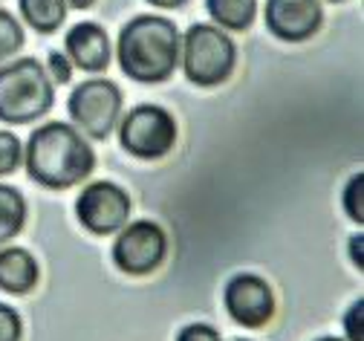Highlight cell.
I'll use <instances>...</instances> for the list:
<instances>
[{"instance_id":"cell-20","label":"cell","mask_w":364,"mask_h":341,"mask_svg":"<svg viewBox=\"0 0 364 341\" xmlns=\"http://www.w3.org/2000/svg\"><path fill=\"white\" fill-rule=\"evenodd\" d=\"M361 318H364V298L353 301L350 310L344 313V335H347V341H364V335H361Z\"/></svg>"},{"instance_id":"cell-28","label":"cell","mask_w":364,"mask_h":341,"mask_svg":"<svg viewBox=\"0 0 364 341\" xmlns=\"http://www.w3.org/2000/svg\"><path fill=\"white\" fill-rule=\"evenodd\" d=\"M330 4H341V0H330Z\"/></svg>"},{"instance_id":"cell-8","label":"cell","mask_w":364,"mask_h":341,"mask_svg":"<svg viewBox=\"0 0 364 341\" xmlns=\"http://www.w3.org/2000/svg\"><path fill=\"white\" fill-rule=\"evenodd\" d=\"M75 217L90 234H119L130 220V197L116 182L96 179L81 188L75 200Z\"/></svg>"},{"instance_id":"cell-22","label":"cell","mask_w":364,"mask_h":341,"mask_svg":"<svg viewBox=\"0 0 364 341\" xmlns=\"http://www.w3.org/2000/svg\"><path fill=\"white\" fill-rule=\"evenodd\" d=\"M50 75L55 84H67L73 78V64L67 61V56H61V53L50 56Z\"/></svg>"},{"instance_id":"cell-19","label":"cell","mask_w":364,"mask_h":341,"mask_svg":"<svg viewBox=\"0 0 364 341\" xmlns=\"http://www.w3.org/2000/svg\"><path fill=\"white\" fill-rule=\"evenodd\" d=\"M21 335H23L21 315L9 304H0V341H21Z\"/></svg>"},{"instance_id":"cell-15","label":"cell","mask_w":364,"mask_h":341,"mask_svg":"<svg viewBox=\"0 0 364 341\" xmlns=\"http://www.w3.org/2000/svg\"><path fill=\"white\" fill-rule=\"evenodd\" d=\"M26 223V200L23 194L12 185L0 182V246L21 234Z\"/></svg>"},{"instance_id":"cell-21","label":"cell","mask_w":364,"mask_h":341,"mask_svg":"<svg viewBox=\"0 0 364 341\" xmlns=\"http://www.w3.org/2000/svg\"><path fill=\"white\" fill-rule=\"evenodd\" d=\"M176 341H220V332L211 324H188L179 330Z\"/></svg>"},{"instance_id":"cell-11","label":"cell","mask_w":364,"mask_h":341,"mask_svg":"<svg viewBox=\"0 0 364 341\" xmlns=\"http://www.w3.org/2000/svg\"><path fill=\"white\" fill-rule=\"evenodd\" d=\"M64 46H67V61L84 73H105L110 64V38L105 26L93 21L75 23L67 32Z\"/></svg>"},{"instance_id":"cell-5","label":"cell","mask_w":364,"mask_h":341,"mask_svg":"<svg viewBox=\"0 0 364 341\" xmlns=\"http://www.w3.org/2000/svg\"><path fill=\"white\" fill-rule=\"evenodd\" d=\"M67 110L81 136L105 142L122 116V90L107 78H90L70 93Z\"/></svg>"},{"instance_id":"cell-24","label":"cell","mask_w":364,"mask_h":341,"mask_svg":"<svg viewBox=\"0 0 364 341\" xmlns=\"http://www.w3.org/2000/svg\"><path fill=\"white\" fill-rule=\"evenodd\" d=\"M148 4L156 9H179V6H186L188 0H148Z\"/></svg>"},{"instance_id":"cell-23","label":"cell","mask_w":364,"mask_h":341,"mask_svg":"<svg viewBox=\"0 0 364 341\" xmlns=\"http://www.w3.org/2000/svg\"><path fill=\"white\" fill-rule=\"evenodd\" d=\"M361 246H364V234L358 231V234L350 237V261L358 266V272H361V266H364V261H361Z\"/></svg>"},{"instance_id":"cell-12","label":"cell","mask_w":364,"mask_h":341,"mask_svg":"<svg viewBox=\"0 0 364 341\" xmlns=\"http://www.w3.org/2000/svg\"><path fill=\"white\" fill-rule=\"evenodd\" d=\"M41 272H38V261L32 258V252L26 249H0V289L9 292V295H26L35 289Z\"/></svg>"},{"instance_id":"cell-4","label":"cell","mask_w":364,"mask_h":341,"mask_svg":"<svg viewBox=\"0 0 364 341\" xmlns=\"http://www.w3.org/2000/svg\"><path fill=\"white\" fill-rule=\"evenodd\" d=\"M182 46V70L186 78L197 87H217L229 81L237 64V46L220 26L194 23L188 26L186 38H179Z\"/></svg>"},{"instance_id":"cell-1","label":"cell","mask_w":364,"mask_h":341,"mask_svg":"<svg viewBox=\"0 0 364 341\" xmlns=\"http://www.w3.org/2000/svg\"><path fill=\"white\" fill-rule=\"evenodd\" d=\"M26 174L50 191H67L84 182L96 168V154L87 139L67 122L35 127L23 151Z\"/></svg>"},{"instance_id":"cell-13","label":"cell","mask_w":364,"mask_h":341,"mask_svg":"<svg viewBox=\"0 0 364 341\" xmlns=\"http://www.w3.org/2000/svg\"><path fill=\"white\" fill-rule=\"evenodd\" d=\"M205 9L220 29L246 32L257 15V0H205Z\"/></svg>"},{"instance_id":"cell-18","label":"cell","mask_w":364,"mask_h":341,"mask_svg":"<svg viewBox=\"0 0 364 341\" xmlns=\"http://www.w3.org/2000/svg\"><path fill=\"white\" fill-rule=\"evenodd\" d=\"M23 159V148H21V139L12 130H0V177H9L18 171Z\"/></svg>"},{"instance_id":"cell-16","label":"cell","mask_w":364,"mask_h":341,"mask_svg":"<svg viewBox=\"0 0 364 341\" xmlns=\"http://www.w3.org/2000/svg\"><path fill=\"white\" fill-rule=\"evenodd\" d=\"M21 46H23V29H21V23L6 9H0V64L9 61L21 50Z\"/></svg>"},{"instance_id":"cell-6","label":"cell","mask_w":364,"mask_h":341,"mask_svg":"<svg viewBox=\"0 0 364 341\" xmlns=\"http://www.w3.org/2000/svg\"><path fill=\"white\" fill-rule=\"evenodd\" d=\"M119 145L136 159H162L176 145V122L156 105H139L122 119Z\"/></svg>"},{"instance_id":"cell-7","label":"cell","mask_w":364,"mask_h":341,"mask_svg":"<svg viewBox=\"0 0 364 341\" xmlns=\"http://www.w3.org/2000/svg\"><path fill=\"white\" fill-rule=\"evenodd\" d=\"M168 255V234L154 220L127 223L113 243V263L133 278L156 272Z\"/></svg>"},{"instance_id":"cell-17","label":"cell","mask_w":364,"mask_h":341,"mask_svg":"<svg viewBox=\"0 0 364 341\" xmlns=\"http://www.w3.org/2000/svg\"><path fill=\"white\" fill-rule=\"evenodd\" d=\"M341 206L347 211V217L353 223H364V174H353L344 185V194H341Z\"/></svg>"},{"instance_id":"cell-9","label":"cell","mask_w":364,"mask_h":341,"mask_svg":"<svg viewBox=\"0 0 364 341\" xmlns=\"http://www.w3.org/2000/svg\"><path fill=\"white\" fill-rule=\"evenodd\" d=\"M223 304H225V313L240 327L257 330L275 315V292H272V286L260 275L240 272L225 283Z\"/></svg>"},{"instance_id":"cell-10","label":"cell","mask_w":364,"mask_h":341,"mask_svg":"<svg viewBox=\"0 0 364 341\" xmlns=\"http://www.w3.org/2000/svg\"><path fill=\"white\" fill-rule=\"evenodd\" d=\"M266 29L289 43L309 41L324 23L321 0H266Z\"/></svg>"},{"instance_id":"cell-3","label":"cell","mask_w":364,"mask_h":341,"mask_svg":"<svg viewBox=\"0 0 364 341\" xmlns=\"http://www.w3.org/2000/svg\"><path fill=\"white\" fill-rule=\"evenodd\" d=\"M55 102L50 73L35 58H18L0 67V122L29 125L47 116Z\"/></svg>"},{"instance_id":"cell-25","label":"cell","mask_w":364,"mask_h":341,"mask_svg":"<svg viewBox=\"0 0 364 341\" xmlns=\"http://www.w3.org/2000/svg\"><path fill=\"white\" fill-rule=\"evenodd\" d=\"M96 0H67V6H73V9H90Z\"/></svg>"},{"instance_id":"cell-26","label":"cell","mask_w":364,"mask_h":341,"mask_svg":"<svg viewBox=\"0 0 364 341\" xmlns=\"http://www.w3.org/2000/svg\"><path fill=\"white\" fill-rule=\"evenodd\" d=\"M315 341H344V338H336V335H324V338H315Z\"/></svg>"},{"instance_id":"cell-27","label":"cell","mask_w":364,"mask_h":341,"mask_svg":"<svg viewBox=\"0 0 364 341\" xmlns=\"http://www.w3.org/2000/svg\"><path fill=\"white\" fill-rule=\"evenodd\" d=\"M235 341H249V338H235Z\"/></svg>"},{"instance_id":"cell-2","label":"cell","mask_w":364,"mask_h":341,"mask_svg":"<svg viewBox=\"0 0 364 341\" xmlns=\"http://www.w3.org/2000/svg\"><path fill=\"white\" fill-rule=\"evenodd\" d=\"M122 73L139 84H162L179 67V29L159 15H136L119 32Z\"/></svg>"},{"instance_id":"cell-14","label":"cell","mask_w":364,"mask_h":341,"mask_svg":"<svg viewBox=\"0 0 364 341\" xmlns=\"http://www.w3.org/2000/svg\"><path fill=\"white\" fill-rule=\"evenodd\" d=\"M18 6L26 23L41 35L55 32L67 18V0H18Z\"/></svg>"}]
</instances>
